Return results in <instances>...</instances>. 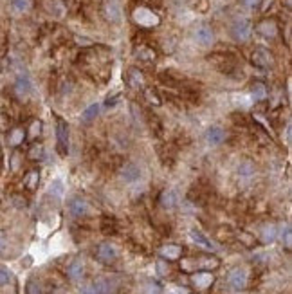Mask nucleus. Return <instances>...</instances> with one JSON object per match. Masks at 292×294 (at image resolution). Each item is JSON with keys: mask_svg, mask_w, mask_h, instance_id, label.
<instances>
[{"mask_svg": "<svg viewBox=\"0 0 292 294\" xmlns=\"http://www.w3.org/2000/svg\"><path fill=\"white\" fill-rule=\"evenodd\" d=\"M251 33H253V24L245 16H240L231 24V36L235 42H240V44L247 42L251 38Z\"/></svg>", "mask_w": 292, "mask_h": 294, "instance_id": "obj_1", "label": "nucleus"}, {"mask_svg": "<svg viewBox=\"0 0 292 294\" xmlns=\"http://www.w3.org/2000/svg\"><path fill=\"white\" fill-rule=\"evenodd\" d=\"M56 137H58V145L56 150L58 154L65 157L69 154V125L64 117H58L56 115Z\"/></svg>", "mask_w": 292, "mask_h": 294, "instance_id": "obj_2", "label": "nucleus"}, {"mask_svg": "<svg viewBox=\"0 0 292 294\" xmlns=\"http://www.w3.org/2000/svg\"><path fill=\"white\" fill-rule=\"evenodd\" d=\"M133 22L141 27H155L159 26V15L153 13L152 9H148V7H137L135 11H133Z\"/></svg>", "mask_w": 292, "mask_h": 294, "instance_id": "obj_3", "label": "nucleus"}, {"mask_svg": "<svg viewBox=\"0 0 292 294\" xmlns=\"http://www.w3.org/2000/svg\"><path fill=\"white\" fill-rule=\"evenodd\" d=\"M247 281H249L247 271L242 267H235L227 276V283L233 291H243V289L247 287Z\"/></svg>", "mask_w": 292, "mask_h": 294, "instance_id": "obj_4", "label": "nucleus"}, {"mask_svg": "<svg viewBox=\"0 0 292 294\" xmlns=\"http://www.w3.org/2000/svg\"><path fill=\"white\" fill-rule=\"evenodd\" d=\"M96 256H97V260H99L101 263H107V265H110V263H114L115 260H117V249H115L112 244L103 242V244H99V245H97Z\"/></svg>", "mask_w": 292, "mask_h": 294, "instance_id": "obj_5", "label": "nucleus"}, {"mask_svg": "<svg viewBox=\"0 0 292 294\" xmlns=\"http://www.w3.org/2000/svg\"><path fill=\"white\" fill-rule=\"evenodd\" d=\"M67 208H69V213L72 215L74 218H83L89 215L90 211V206L89 202L85 200V198L81 197H74L69 200V204H67Z\"/></svg>", "mask_w": 292, "mask_h": 294, "instance_id": "obj_6", "label": "nucleus"}, {"mask_svg": "<svg viewBox=\"0 0 292 294\" xmlns=\"http://www.w3.org/2000/svg\"><path fill=\"white\" fill-rule=\"evenodd\" d=\"M193 40L197 42L200 47H211L215 44V33L210 26H200L193 33Z\"/></svg>", "mask_w": 292, "mask_h": 294, "instance_id": "obj_7", "label": "nucleus"}, {"mask_svg": "<svg viewBox=\"0 0 292 294\" xmlns=\"http://www.w3.org/2000/svg\"><path fill=\"white\" fill-rule=\"evenodd\" d=\"M251 60H253V64L256 65V67H260V69H267V67H271V65L274 64L273 54L267 51V49H263V47L254 49Z\"/></svg>", "mask_w": 292, "mask_h": 294, "instance_id": "obj_8", "label": "nucleus"}, {"mask_svg": "<svg viewBox=\"0 0 292 294\" xmlns=\"http://www.w3.org/2000/svg\"><path fill=\"white\" fill-rule=\"evenodd\" d=\"M105 15H107L108 22H112V24H119L121 20H123L121 6L115 0H107V2H105Z\"/></svg>", "mask_w": 292, "mask_h": 294, "instance_id": "obj_9", "label": "nucleus"}, {"mask_svg": "<svg viewBox=\"0 0 292 294\" xmlns=\"http://www.w3.org/2000/svg\"><path fill=\"white\" fill-rule=\"evenodd\" d=\"M141 177V168L137 164H133V163H127L125 166L121 168V179L128 182V184H132L135 180H139Z\"/></svg>", "mask_w": 292, "mask_h": 294, "instance_id": "obj_10", "label": "nucleus"}, {"mask_svg": "<svg viewBox=\"0 0 292 294\" xmlns=\"http://www.w3.org/2000/svg\"><path fill=\"white\" fill-rule=\"evenodd\" d=\"M206 141H208V145L210 147H218V145H222L224 141H226V132H224L220 127H210L208 128V132H206Z\"/></svg>", "mask_w": 292, "mask_h": 294, "instance_id": "obj_11", "label": "nucleus"}, {"mask_svg": "<svg viewBox=\"0 0 292 294\" xmlns=\"http://www.w3.org/2000/svg\"><path fill=\"white\" fill-rule=\"evenodd\" d=\"M213 275L211 273H208V271H198V273H195V275L191 276V281H193V285L197 289H200V291H204V289H208L213 283Z\"/></svg>", "mask_w": 292, "mask_h": 294, "instance_id": "obj_12", "label": "nucleus"}, {"mask_svg": "<svg viewBox=\"0 0 292 294\" xmlns=\"http://www.w3.org/2000/svg\"><path fill=\"white\" fill-rule=\"evenodd\" d=\"M190 237L191 240L197 244V245H200V247H204L206 251H215L216 249V245L213 242H211L210 238L204 235L202 231H198V229H191L190 231Z\"/></svg>", "mask_w": 292, "mask_h": 294, "instance_id": "obj_13", "label": "nucleus"}, {"mask_svg": "<svg viewBox=\"0 0 292 294\" xmlns=\"http://www.w3.org/2000/svg\"><path fill=\"white\" fill-rule=\"evenodd\" d=\"M159 202H161V206H162L164 210H173V208L178 204L177 192H175V190H164V192L161 193Z\"/></svg>", "mask_w": 292, "mask_h": 294, "instance_id": "obj_14", "label": "nucleus"}, {"mask_svg": "<svg viewBox=\"0 0 292 294\" xmlns=\"http://www.w3.org/2000/svg\"><path fill=\"white\" fill-rule=\"evenodd\" d=\"M159 255L164 258V260H178L182 256V247L177 245V244H168V245H162L159 251Z\"/></svg>", "mask_w": 292, "mask_h": 294, "instance_id": "obj_15", "label": "nucleus"}, {"mask_svg": "<svg viewBox=\"0 0 292 294\" xmlns=\"http://www.w3.org/2000/svg\"><path fill=\"white\" fill-rule=\"evenodd\" d=\"M31 80H29V76L27 74H20L18 78H16V82H15V92L18 94V96L26 98L29 92H31Z\"/></svg>", "mask_w": 292, "mask_h": 294, "instance_id": "obj_16", "label": "nucleus"}, {"mask_svg": "<svg viewBox=\"0 0 292 294\" xmlns=\"http://www.w3.org/2000/svg\"><path fill=\"white\" fill-rule=\"evenodd\" d=\"M85 275V265H83L81 260H72L67 267V276H69L72 281H80Z\"/></svg>", "mask_w": 292, "mask_h": 294, "instance_id": "obj_17", "label": "nucleus"}, {"mask_svg": "<svg viewBox=\"0 0 292 294\" xmlns=\"http://www.w3.org/2000/svg\"><path fill=\"white\" fill-rule=\"evenodd\" d=\"M90 285H92L96 294H112L114 293V285H112V281L107 280V278H96Z\"/></svg>", "mask_w": 292, "mask_h": 294, "instance_id": "obj_18", "label": "nucleus"}, {"mask_svg": "<svg viewBox=\"0 0 292 294\" xmlns=\"http://www.w3.org/2000/svg\"><path fill=\"white\" fill-rule=\"evenodd\" d=\"M258 33H260L263 38H274L278 34V26L274 24L273 20H263L260 26H258Z\"/></svg>", "mask_w": 292, "mask_h": 294, "instance_id": "obj_19", "label": "nucleus"}, {"mask_svg": "<svg viewBox=\"0 0 292 294\" xmlns=\"http://www.w3.org/2000/svg\"><path fill=\"white\" fill-rule=\"evenodd\" d=\"M261 242H265V244H271L276 240V237H278V229H276V226L273 224H269V226H263L261 228Z\"/></svg>", "mask_w": 292, "mask_h": 294, "instance_id": "obj_20", "label": "nucleus"}, {"mask_svg": "<svg viewBox=\"0 0 292 294\" xmlns=\"http://www.w3.org/2000/svg\"><path fill=\"white\" fill-rule=\"evenodd\" d=\"M97 115H99V105H97V103H92V105H89V107L81 112V119L85 123H90L94 121Z\"/></svg>", "mask_w": 292, "mask_h": 294, "instance_id": "obj_21", "label": "nucleus"}, {"mask_svg": "<svg viewBox=\"0 0 292 294\" xmlns=\"http://www.w3.org/2000/svg\"><path fill=\"white\" fill-rule=\"evenodd\" d=\"M251 94H253V99H254V101H263L269 92H267V87H265V85L258 82V83H254L253 87H251Z\"/></svg>", "mask_w": 292, "mask_h": 294, "instance_id": "obj_22", "label": "nucleus"}, {"mask_svg": "<svg viewBox=\"0 0 292 294\" xmlns=\"http://www.w3.org/2000/svg\"><path fill=\"white\" fill-rule=\"evenodd\" d=\"M101 231L105 235H114L115 231H117V222H115V218L103 217L101 218Z\"/></svg>", "mask_w": 292, "mask_h": 294, "instance_id": "obj_23", "label": "nucleus"}, {"mask_svg": "<svg viewBox=\"0 0 292 294\" xmlns=\"http://www.w3.org/2000/svg\"><path fill=\"white\" fill-rule=\"evenodd\" d=\"M11 7L15 13H27L31 9V0H11Z\"/></svg>", "mask_w": 292, "mask_h": 294, "instance_id": "obj_24", "label": "nucleus"}, {"mask_svg": "<svg viewBox=\"0 0 292 294\" xmlns=\"http://www.w3.org/2000/svg\"><path fill=\"white\" fill-rule=\"evenodd\" d=\"M24 137H26L24 128H13V130H11V134H9V143H11L13 147H18L20 143L24 141Z\"/></svg>", "mask_w": 292, "mask_h": 294, "instance_id": "obj_25", "label": "nucleus"}, {"mask_svg": "<svg viewBox=\"0 0 292 294\" xmlns=\"http://www.w3.org/2000/svg\"><path fill=\"white\" fill-rule=\"evenodd\" d=\"M49 192H51L52 197H56V198L64 197V182L60 179H54L51 182V186H49Z\"/></svg>", "mask_w": 292, "mask_h": 294, "instance_id": "obj_26", "label": "nucleus"}, {"mask_svg": "<svg viewBox=\"0 0 292 294\" xmlns=\"http://www.w3.org/2000/svg\"><path fill=\"white\" fill-rule=\"evenodd\" d=\"M38 180H40V175L38 172H29L24 179V184H26L27 190H34L38 186Z\"/></svg>", "mask_w": 292, "mask_h": 294, "instance_id": "obj_27", "label": "nucleus"}, {"mask_svg": "<svg viewBox=\"0 0 292 294\" xmlns=\"http://www.w3.org/2000/svg\"><path fill=\"white\" fill-rule=\"evenodd\" d=\"M130 85H132L133 89H139V87L145 85V78H143V74L137 69H133L130 72Z\"/></svg>", "mask_w": 292, "mask_h": 294, "instance_id": "obj_28", "label": "nucleus"}, {"mask_svg": "<svg viewBox=\"0 0 292 294\" xmlns=\"http://www.w3.org/2000/svg\"><path fill=\"white\" fill-rule=\"evenodd\" d=\"M26 293L27 294H42V283H40L36 278H31V280L27 281V287H26Z\"/></svg>", "mask_w": 292, "mask_h": 294, "instance_id": "obj_29", "label": "nucleus"}, {"mask_svg": "<svg viewBox=\"0 0 292 294\" xmlns=\"http://www.w3.org/2000/svg\"><path fill=\"white\" fill-rule=\"evenodd\" d=\"M137 56H139V60H145V62H152V60H155V52H153L152 49H148V47H143V49H139Z\"/></svg>", "mask_w": 292, "mask_h": 294, "instance_id": "obj_30", "label": "nucleus"}, {"mask_svg": "<svg viewBox=\"0 0 292 294\" xmlns=\"http://www.w3.org/2000/svg\"><path fill=\"white\" fill-rule=\"evenodd\" d=\"M29 157H31V159H44V147H42V145H34V147L31 148V150H29Z\"/></svg>", "mask_w": 292, "mask_h": 294, "instance_id": "obj_31", "label": "nucleus"}, {"mask_svg": "<svg viewBox=\"0 0 292 294\" xmlns=\"http://www.w3.org/2000/svg\"><path fill=\"white\" fill-rule=\"evenodd\" d=\"M9 280H11V273H9L6 267H0V287L7 285Z\"/></svg>", "mask_w": 292, "mask_h": 294, "instance_id": "obj_32", "label": "nucleus"}, {"mask_svg": "<svg viewBox=\"0 0 292 294\" xmlns=\"http://www.w3.org/2000/svg\"><path fill=\"white\" fill-rule=\"evenodd\" d=\"M40 132H42V123L40 121H32L31 123V128H29V135H31L32 139L34 137H38Z\"/></svg>", "mask_w": 292, "mask_h": 294, "instance_id": "obj_33", "label": "nucleus"}, {"mask_svg": "<svg viewBox=\"0 0 292 294\" xmlns=\"http://www.w3.org/2000/svg\"><path fill=\"white\" fill-rule=\"evenodd\" d=\"M238 173H240V175H245V177L251 175V173H254L253 164H251V163H242L240 168H238Z\"/></svg>", "mask_w": 292, "mask_h": 294, "instance_id": "obj_34", "label": "nucleus"}, {"mask_svg": "<svg viewBox=\"0 0 292 294\" xmlns=\"http://www.w3.org/2000/svg\"><path fill=\"white\" fill-rule=\"evenodd\" d=\"M146 98H148V101H152L153 105H161V98L157 96V90L148 89L146 90Z\"/></svg>", "mask_w": 292, "mask_h": 294, "instance_id": "obj_35", "label": "nucleus"}, {"mask_svg": "<svg viewBox=\"0 0 292 294\" xmlns=\"http://www.w3.org/2000/svg\"><path fill=\"white\" fill-rule=\"evenodd\" d=\"M281 238H283V244H285L287 249H291V245H292V233H291V228H285V235H281Z\"/></svg>", "mask_w": 292, "mask_h": 294, "instance_id": "obj_36", "label": "nucleus"}, {"mask_svg": "<svg viewBox=\"0 0 292 294\" xmlns=\"http://www.w3.org/2000/svg\"><path fill=\"white\" fill-rule=\"evenodd\" d=\"M145 294H161V287L157 285V283H148V285H146Z\"/></svg>", "mask_w": 292, "mask_h": 294, "instance_id": "obj_37", "label": "nucleus"}, {"mask_svg": "<svg viewBox=\"0 0 292 294\" xmlns=\"http://www.w3.org/2000/svg\"><path fill=\"white\" fill-rule=\"evenodd\" d=\"M6 247H7V240H6V235H2L0 233V255L6 251Z\"/></svg>", "mask_w": 292, "mask_h": 294, "instance_id": "obj_38", "label": "nucleus"}, {"mask_svg": "<svg viewBox=\"0 0 292 294\" xmlns=\"http://www.w3.org/2000/svg\"><path fill=\"white\" fill-rule=\"evenodd\" d=\"M80 294H96V293H94V289H92V285H85V287H81Z\"/></svg>", "mask_w": 292, "mask_h": 294, "instance_id": "obj_39", "label": "nucleus"}, {"mask_svg": "<svg viewBox=\"0 0 292 294\" xmlns=\"http://www.w3.org/2000/svg\"><path fill=\"white\" fill-rule=\"evenodd\" d=\"M243 2H245V6H247V7H256L261 0H243Z\"/></svg>", "mask_w": 292, "mask_h": 294, "instance_id": "obj_40", "label": "nucleus"}]
</instances>
